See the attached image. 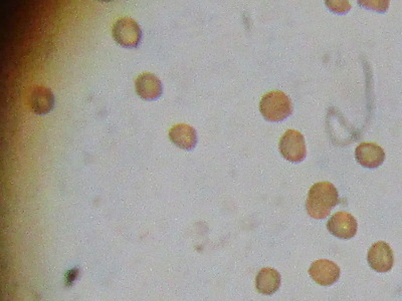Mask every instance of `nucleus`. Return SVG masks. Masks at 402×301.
<instances>
[{
	"label": "nucleus",
	"instance_id": "obj_5",
	"mask_svg": "<svg viewBox=\"0 0 402 301\" xmlns=\"http://www.w3.org/2000/svg\"><path fill=\"white\" fill-rule=\"evenodd\" d=\"M367 261H368L370 268L376 273H388L393 268V251L386 242H376L369 249Z\"/></svg>",
	"mask_w": 402,
	"mask_h": 301
},
{
	"label": "nucleus",
	"instance_id": "obj_9",
	"mask_svg": "<svg viewBox=\"0 0 402 301\" xmlns=\"http://www.w3.org/2000/svg\"><path fill=\"white\" fill-rule=\"evenodd\" d=\"M355 157L360 165L366 168H377L386 160V153L375 143H361L355 150Z\"/></svg>",
	"mask_w": 402,
	"mask_h": 301
},
{
	"label": "nucleus",
	"instance_id": "obj_4",
	"mask_svg": "<svg viewBox=\"0 0 402 301\" xmlns=\"http://www.w3.org/2000/svg\"><path fill=\"white\" fill-rule=\"evenodd\" d=\"M112 33L115 41L124 48H136L142 38L141 28L131 17L118 19L113 26Z\"/></svg>",
	"mask_w": 402,
	"mask_h": 301
},
{
	"label": "nucleus",
	"instance_id": "obj_2",
	"mask_svg": "<svg viewBox=\"0 0 402 301\" xmlns=\"http://www.w3.org/2000/svg\"><path fill=\"white\" fill-rule=\"evenodd\" d=\"M259 111L264 119L269 122H282L291 116L293 112V104L285 93L273 90L262 97Z\"/></svg>",
	"mask_w": 402,
	"mask_h": 301
},
{
	"label": "nucleus",
	"instance_id": "obj_11",
	"mask_svg": "<svg viewBox=\"0 0 402 301\" xmlns=\"http://www.w3.org/2000/svg\"><path fill=\"white\" fill-rule=\"evenodd\" d=\"M169 138L183 150H191L195 148L197 143V134L196 131L190 125L178 124L169 130Z\"/></svg>",
	"mask_w": 402,
	"mask_h": 301
},
{
	"label": "nucleus",
	"instance_id": "obj_1",
	"mask_svg": "<svg viewBox=\"0 0 402 301\" xmlns=\"http://www.w3.org/2000/svg\"><path fill=\"white\" fill-rule=\"evenodd\" d=\"M339 202V193L332 183L319 182L309 191L306 210L314 219H324Z\"/></svg>",
	"mask_w": 402,
	"mask_h": 301
},
{
	"label": "nucleus",
	"instance_id": "obj_7",
	"mask_svg": "<svg viewBox=\"0 0 402 301\" xmlns=\"http://www.w3.org/2000/svg\"><path fill=\"white\" fill-rule=\"evenodd\" d=\"M309 274L319 285L330 286L339 280L341 270L339 266L333 261L320 259L311 264Z\"/></svg>",
	"mask_w": 402,
	"mask_h": 301
},
{
	"label": "nucleus",
	"instance_id": "obj_3",
	"mask_svg": "<svg viewBox=\"0 0 402 301\" xmlns=\"http://www.w3.org/2000/svg\"><path fill=\"white\" fill-rule=\"evenodd\" d=\"M279 148L284 158L290 162H302L307 156L305 139L303 134L296 130H288L282 136Z\"/></svg>",
	"mask_w": 402,
	"mask_h": 301
},
{
	"label": "nucleus",
	"instance_id": "obj_6",
	"mask_svg": "<svg viewBox=\"0 0 402 301\" xmlns=\"http://www.w3.org/2000/svg\"><path fill=\"white\" fill-rule=\"evenodd\" d=\"M328 231L340 239H351L357 233V220L350 213L341 211L330 218L327 223Z\"/></svg>",
	"mask_w": 402,
	"mask_h": 301
},
{
	"label": "nucleus",
	"instance_id": "obj_12",
	"mask_svg": "<svg viewBox=\"0 0 402 301\" xmlns=\"http://www.w3.org/2000/svg\"><path fill=\"white\" fill-rule=\"evenodd\" d=\"M281 274L276 269L266 268L261 269L256 278V287L259 293L272 295L281 287Z\"/></svg>",
	"mask_w": 402,
	"mask_h": 301
},
{
	"label": "nucleus",
	"instance_id": "obj_10",
	"mask_svg": "<svg viewBox=\"0 0 402 301\" xmlns=\"http://www.w3.org/2000/svg\"><path fill=\"white\" fill-rule=\"evenodd\" d=\"M135 90L143 100L158 99L163 94L161 80L151 73H144L135 80Z\"/></svg>",
	"mask_w": 402,
	"mask_h": 301
},
{
	"label": "nucleus",
	"instance_id": "obj_8",
	"mask_svg": "<svg viewBox=\"0 0 402 301\" xmlns=\"http://www.w3.org/2000/svg\"><path fill=\"white\" fill-rule=\"evenodd\" d=\"M29 106L36 115H46L51 111L55 105V95L48 88L36 85L29 94Z\"/></svg>",
	"mask_w": 402,
	"mask_h": 301
}]
</instances>
